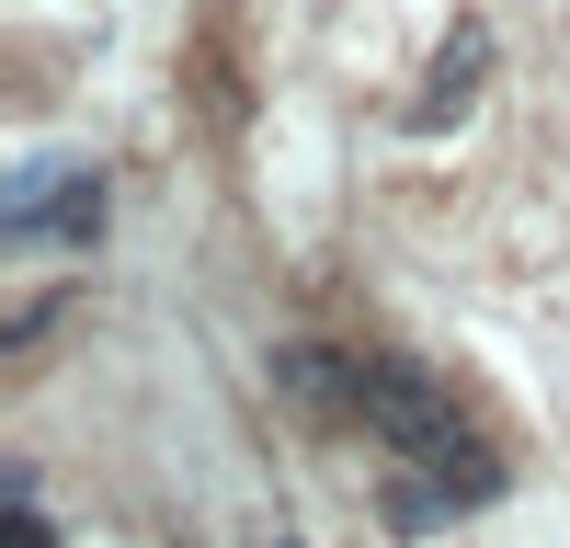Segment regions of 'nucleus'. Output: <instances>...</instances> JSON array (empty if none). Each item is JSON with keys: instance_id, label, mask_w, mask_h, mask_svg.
<instances>
[{"instance_id": "4", "label": "nucleus", "mask_w": 570, "mask_h": 548, "mask_svg": "<svg viewBox=\"0 0 570 548\" xmlns=\"http://www.w3.org/2000/svg\"><path fill=\"white\" fill-rule=\"evenodd\" d=\"M12 548H58V537H46V526H35V515H23V526H12Z\"/></svg>"}, {"instance_id": "2", "label": "nucleus", "mask_w": 570, "mask_h": 548, "mask_svg": "<svg viewBox=\"0 0 570 548\" xmlns=\"http://www.w3.org/2000/svg\"><path fill=\"white\" fill-rule=\"evenodd\" d=\"M0 228H12V241H91V228H104V183L35 160V172L12 183V206H0Z\"/></svg>"}, {"instance_id": "1", "label": "nucleus", "mask_w": 570, "mask_h": 548, "mask_svg": "<svg viewBox=\"0 0 570 548\" xmlns=\"http://www.w3.org/2000/svg\"><path fill=\"white\" fill-rule=\"evenodd\" d=\"M354 423H365V434L422 480V491H400V526H434V515H456V502H491V491H502L480 423H468V411H456L434 378H422V365L365 354V365H354Z\"/></svg>"}, {"instance_id": "3", "label": "nucleus", "mask_w": 570, "mask_h": 548, "mask_svg": "<svg viewBox=\"0 0 570 548\" xmlns=\"http://www.w3.org/2000/svg\"><path fill=\"white\" fill-rule=\"evenodd\" d=\"M480 69H491V35L468 23V35L445 46V58H434V91H422V126H445V115L468 104V91H480Z\"/></svg>"}]
</instances>
